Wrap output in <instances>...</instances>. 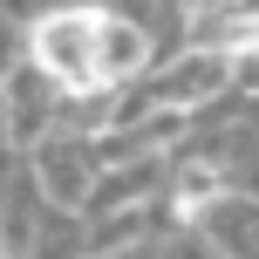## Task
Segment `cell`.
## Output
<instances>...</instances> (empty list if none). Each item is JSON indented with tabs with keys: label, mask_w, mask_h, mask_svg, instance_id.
<instances>
[{
	"label": "cell",
	"mask_w": 259,
	"mask_h": 259,
	"mask_svg": "<svg viewBox=\"0 0 259 259\" xmlns=\"http://www.w3.org/2000/svg\"><path fill=\"white\" fill-rule=\"evenodd\" d=\"M232 82H239V62H232L225 48H178V62H170V68H157L130 109H116V130L143 123V116H157V109L184 116V109H198V103H219Z\"/></svg>",
	"instance_id": "7a4b0ae2"
},
{
	"label": "cell",
	"mask_w": 259,
	"mask_h": 259,
	"mask_svg": "<svg viewBox=\"0 0 259 259\" xmlns=\"http://www.w3.org/2000/svg\"><path fill=\"white\" fill-rule=\"evenodd\" d=\"M0 259H14V252H7V246H0Z\"/></svg>",
	"instance_id": "30bf717a"
},
{
	"label": "cell",
	"mask_w": 259,
	"mask_h": 259,
	"mask_svg": "<svg viewBox=\"0 0 259 259\" xmlns=\"http://www.w3.org/2000/svg\"><path fill=\"white\" fill-rule=\"evenodd\" d=\"M239 89L259 103V55H246V62H239Z\"/></svg>",
	"instance_id": "ba28073f"
},
{
	"label": "cell",
	"mask_w": 259,
	"mask_h": 259,
	"mask_svg": "<svg viewBox=\"0 0 259 259\" xmlns=\"http://www.w3.org/2000/svg\"><path fill=\"white\" fill-rule=\"evenodd\" d=\"M116 14H123V21H137V27H150V0H116Z\"/></svg>",
	"instance_id": "9c48e42d"
},
{
	"label": "cell",
	"mask_w": 259,
	"mask_h": 259,
	"mask_svg": "<svg viewBox=\"0 0 259 259\" xmlns=\"http://www.w3.org/2000/svg\"><path fill=\"white\" fill-rule=\"evenodd\" d=\"M164 259H225V252H219V239H211V232H184Z\"/></svg>",
	"instance_id": "52a82bcc"
},
{
	"label": "cell",
	"mask_w": 259,
	"mask_h": 259,
	"mask_svg": "<svg viewBox=\"0 0 259 259\" xmlns=\"http://www.w3.org/2000/svg\"><path fill=\"white\" fill-rule=\"evenodd\" d=\"M157 157H130V170L116 164L103 184H96V205H89V219H109V211H143V198L157 191Z\"/></svg>",
	"instance_id": "5b68a950"
},
{
	"label": "cell",
	"mask_w": 259,
	"mask_h": 259,
	"mask_svg": "<svg viewBox=\"0 0 259 259\" xmlns=\"http://www.w3.org/2000/svg\"><path fill=\"white\" fill-rule=\"evenodd\" d=\"M109 7H48L34 27H27V62L41 75L62 82V96H109Z\"/></svg>",
	"instance_id": "6da1fadb"
},
{
	"label": "cell",
	"mask_w": 259,
	"mask_h": 259,
	"mask_svg": "<svg viewBox=\"0 0 259 259\" xmlns=\"http://www.w3.org/2000/svg\"><path fill=\"white\" fill-rule=\"evenodd\" d=\"M0 109H7V137L34 150V143H48L55 130H62L68 96H62V82L41 75L34 62H14L7 75H0Z\"/></svg>",
	"instance_id": "277c9868"
},
{
	"label": "cell",
	"mask_w": 259,
	"mask_h": 259,
	"mask_svg": "<svg viewBox=\"0 0 259 259\" xmlns=\"http://www.w3.org/2000/svg\"><path fill=\"white\" fill-rule=\"evenodd\" d=\"M27 170H34V191H41L48 211H89L96 205V184H103L96 143L89 137H68V130H55L48 143H34Z\"/></svg>",
	"instance_id": "3957f363"
},
{
	"label": "cell",
	"mask_w": 259,
	"mask_h": 259,
	"mask_svg": "<svg viewBox=\"0 0 259 259\" xmlns=\"http://www.w3.org/2000/svg\"><path fill=\"white\" fill-rule=\"evenodd\" d=\"M82 7H96V0H82Z\"/></svg>",
	"instance_id": "8fae6325"
},
{
	"label": "cell",
	"mask_w": 259,
	"mask_h": 259,
	"mask_svg": "<svg viewBox=\"0 0 259 259\" xmlns=\"http://www.w3.org/2000/svg\"><path fill=\"white\" fill-rule=\"evenodd\" d=\"M143 225H150V205H143V211H109V219H96V232H89V259H109L116 246L143 239Z\"/></svg>",
	"instance_id": "8992f818"
}]
</instances>
